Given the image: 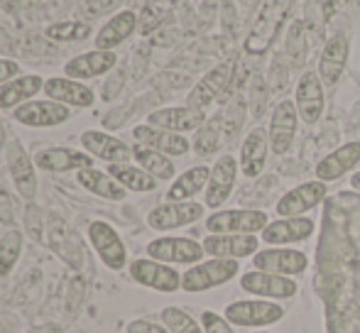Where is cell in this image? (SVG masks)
<instances>
[{
  "label": "cell",
  "mask_w": 360,
  "mask_h": 333,
  "mask_svg": "<svg viewBox=\"0 0 360 333\" xmlns=\"http://www.w3.org/2000/svg\"><path fill=\"white\" fill-rule=\"evenodd\" d=\"M118 57L113 52H103V49H94V52H86V54H79L74 57L72 62H67L64 67V74L69 79H94V77H103L108 74L110 69L115 67Z\"/></svg>",
  "instance_id": "f1b7e54d"
},
{
  "label": "cell",
  "mask_w": 360,
  "mask_h": 333,
  "mask_svg": "<svg viewBox=\"0 0 360 333\" xmlns=\"http://www.w3.org/2000/svg\"><path fill=\"white\" fill-rule=\"evenodd\" d=\"M294 103L299 110V120L307 125H316L323 115V105H326V93H323V81L319 72H304L294 89Z\"/></svg>",
  "instance_id": "7c38bea8"
},
{
  "label": "cell",
  "mask_w": 360,
  "mask_h": 333,
  "mask_svg": "<svg viewBox=\"0 0 360 333\" xmlns=\"http://www.w3.org/2000/svg\"><path fill=\"white\" fill-rule=\"evenodd\" d=\"M289 3L292 0H267V5L262 8L260 18H257L252 32L248 34L245 52L248 54H265L270 49V44L275 42L277 32L282 27V20H285Z\"/></svg>",
  "instance_id": "52a82bcc"
},
{
  "label": "cell",
  "mask_w": 360,
  "mask_h": 333,
  "mask_svg": "<svg viewBox=\"0 0 360 333\" xmlns=\"http://www.w3.org/2000/svg\"><path fill=\"white\" fill-rule=\"evenodd\" d=\"M133 157H135V162H138V166H143L145 171H150V174L155 176L157 181L174 179V171H176L174 162H172V157H167L165 152H157V150L145 148V145L135 143Z\"/></svg>",
  "instance_id": "836d02e7"
},
{
  "label": "cell",
  "mask_w": 360,
  "mask_h": 333,
  "mask_svg": "<svg viewBox=\"0 0 360 333\" xmlns=\"http://www.w3.org/2000/svg\"><path fill=\"white\" fill-rule=\"evenodd\" d=\"M316 230V223L314 218H307V216H280L277 221H270L265 226V230L260 233V240L265 245H294V243H304L309 240Z\"/></svg>",
  "instance_id": "9a60e30c"
},
{
  "label": "cell",
  "mask_w": 360,
  "mask_h": 333,
  "mask_svg": "<svg viewBox=\"0 0 360 333\" xmlns=\"http://www.w3.org/2000/svg\"><path fill=\"white\" fill-rule=\"evenodd\" d=\"M270 223L265 211L260 209H218L206 218L209 233H236V235H260Z\"/></svg>",
  "instance_id": "3957f363"
},
{
  "label": "cell",
  "mask_w": 360,
  "mask_h": 333,
  "mask_svg": "<svg viewBox=\"0 0 360 333\" xmlns=\"http://www.w3.org/2000/svg\"><path fill=\"white\" fill-rule=\"evenodd\" d=\"M233 72H236V59H226V62L216 64V67L189 91L186 105L206 110V105H211L216 98H221V93L228 91V86L233 81Z\"/></svg>",
  "instance_id": "5bb4252c"
},
{
  "label": "cell",
  "mask_w": 360,
  "mask_h": 333,
  "mask_svg": "<svg viewBox=\"0 0 360 333\" xmlns=\"http://www.w3.org/2000/svg\"><path fill=\"white\" fill-rule=\"evenodd\" d=\"M44 228H47V218H44L42 209L32 201L25 206V230L34 243H44Z\"/></svg>",
  "instance_id": "ab89813d"
},
{
  "label": "cell",
  "mask_w": 360,
  "mask_h": 333,
  "mask_svg": "<svg viewBox=\"0 0 360 333\" xmlns=\"http://www.w3.org/2000/svg\"><path fill=\"white\" fill-rule=\"evenodd\" d=\"M81 145L91 157H98L108 164H120L133 159V148L123 143V140L113 138L108 133H101V130H86L81 133Z\"/></svg>",
  "instance_id": "484cf974"
},
{
  "label": "cell",
  "mask_w": 360,
  "mask_h": 333,
  "mask_svg": "<svg viewBox=\"0 0 360 333\" xmlns=\"http://www.w3.org/2000/svg\"><path fill=\"white\" fill-rule=\"evenodd\" d=\"M5 145H8V133H5V125L0 120V150H5Z\"/></svg>",
  "instance_id": "bcb514c9"
},
{
  "label": "cell",
  "mask_w": 360,
  "mask_h": 333,
  "mask_svg": "<svg viewBox=\"0 0 360 333\" xmlns=\"http://www.w3.org/2000/svg\"><path fill=\"white\" fill-rule=\"evenodd\" d=\"M44 89V79L37 74L30 77H15L0 86V110H15L18 105L27 103L32 96H37Z\"/></svg>",
  "instance_id": "4dcf8cb0"
},
{
  "label": "cell",
  "mask_w": 360,
  "mask_h": 333,
  "mask_svg": "<svg viewBox=\"0 0 360 333\" xmlns=\"http://www.w3.org/2000/svg\"><path fill=\"white\" fill-rule=\"evenodd\" d=\"M160 319H162V324L169 329V333H204L199 321L191 314H186L184 309H179V306H167V309H162Z\"/></svg>",
  "instance_id": "74e56055"
},
{
  "label": "cell",
  "mask_w": 360,
  "mask_h": 333,
  "mask_svg": "<svg viewBox=\"0 0 360 333\" xmlns=\"http://www.w3.org/2000/svg\"><path fill=\"white\" fill-rule=\"evenodd\" d=\"M44 93L49 96L52 100H59V103L69 105V108H89L94 105L96 96L89 86L79 84L76 79H69V77H52L44 81Z\"/></svg>",
  "instance_id": "4316f807"
},
{
  "label": "cell",
  "mask_w": 360,
  "mask_h": 333,
  "mask_svg": "<svg viewBox=\"0 0 360 333\" xmlns=\"http://www.w3.org/2000/svg\"><path fill=\"white\" fill-rule=\"evenodd\" d=\"M0 186H3V184H0Z\"/></svg>",
  "instance_id": "681fc988"
},
{
  "label": "cell",
  "mask_w": 360,
  "mask_h": 333,
  "mask_svg": "<svg viewBox=\"0 0 360 333\" xmlns=\"http://www.w3.org/2000/svg\"><path fill=\"white\" fill-rule=\"evenodd\" d=\"M89 240L108 270H123L128 262V250H125L123 238L115 233L113 226L105 221H94L89 226Z\"/></svg>",
  "instance_id": "ac0fdd59"
},
{
  "label": "cell",
  "mask_w": 360,
  "mask_h": 333,
  "mask_svg": "<svg viewBox=\"0 0 360 333\" xmlns=\"http://www.w3.org/2000/svg\"><path fill=\"white\" fill-rule=\"evenodd\" d=\"M238 272H240V262L238 260L209 257V260H201V262H196V265H191L189 270L181 275V289L189 292V294L216 289V287L231 282L233 277H238Z\"/></svg>",
  "instance_id": "7a4b0ae2"
},
{
  "label": "cell",
  "mask_w": 360,
  "mask_h": 333,
  "mask_svg": "<svg viewBox=\"0 0 360 333\" xmlns=\"http://www.w3.org/2000/svg\"><path fill=\"white\" fill-rule=\"evenodd\" d=\"M206 255L204 245L194 238H179V235H165L147 243V257L167 262V265H196Z\"/></svg>",
  "instance_id": "8992f818"
},
{
  "label": "cell",
  "mask_w": 360,
  "mask_h": 333,
  "mask_svg": "<svg viewBox=\"0 0 360 333\" xmlns=\"http://www.w3.org/2000/svg\"><path fill=\"white\" fill-rule=\"evenodd\" d=\"M133 138L138 145L165 152L167 157H184L191 150V143L181 133H169V130L155 128V125H138L133 130Z\"/></svg>",
  "instance_id": "cb8c5ba5"
},
{
  "label": "cell",
  "mask_w": 360,
  "mask_h": 333,
  "mask_svg": "<svg viewBox=\"0 0 360 333\" xmlns=\"http://www.w3.org/2000/svg\"><path fill=\"white\" fill-rule=\"evenodd\" d=\"M47 34L49 39L54 42H81L91 34V25L86 22H54L47 27Z\"/></svg>",
  "instance_id": "f35d334b"
},
{
  "label": "cell",
  "mask_w": 360,
  "mask_h": 333,
  "mask_svg": "<svg viewBox=\"0 0 360 333\" xmlns=\"http://www.w3.org/2000/svg\"><path fill=\"white\" fill-rule=\"evenodd\" d=\"M206 204L196 201H167L147 214V226L152 230H176L204 218Z\"/></svg>",
  "instance_id": "30bf717a"
},
{
  "label": "cell",
  "mask_w": 360,
  "mask_h": 333,
  "mask_svg": "<svg viewBox=\"0 0 360 333\" xmlns=\"http://www.w3.org/2000/svg\"><path fill=\"white\" fill-rule=\"evenodd\" d=\"M206 110L191 108V105H172V108L152 110L147 115V125L169 130V133H196L206 123Z\"/></svg>",
  "instance_id": "44dd1931"
},
{
  "label": "cell",
  "mask_w": 360,
  "mask_h": 333,
  "mask_svg": "<svg viewBox=\"0 0 360 333\" xmlns=\"http://www.w3.org/2000/svg\"><path fill=\"white\" fill-rule=\"evenodd\" d=\"M22 252V230L8 228L0 238V277H8L15 270Z\"/></svg>",
  "instance_id": "8d00e7d4"
},
{
  "label": "cell",
  "mask_w": 360,
  "mask_h": 333,
  "mask_svg": "<svg viewBox=\"0 0 360 333\" xmlns=\"http://www.w3.org/2000/svg\"><path fill=\"white\" fill-rule=\"evenodd\" d=\"M130 277H133L138 285L147 287V289L162 292V294H174L181 289V275L172 265L160 260H152V257H140L133 260L130 265Z\"/></svg>",
  "instance_id": "ba28073f"
},
{
  "label": "cell",
  "mask_w": 360,
  "mask_h": 333,
  "mask_svg": "<svg viewBox=\"0 0 360 333\" xmlns=\"http://www.w3.org/2000/svg\"><path fill=\"white\" fill-rule=\"evenodd\" d=\"M358 164H360V140H351V143H343L341 148L328 152L323 159H319L314 174H316L319 181H326L328 184V181H336L341 176H346Z\"/></svg>",
  "instance_id": "603a6c76"
},
{
  "label": "cell",
  "mask_w": 360,
  "mask_h": 333,
  "mask_svg": "<svg viewBox=\"0 0 360 333\" xmlns=\"http://www.w3.org/2000/svg\"><path fill=\"white\" fill-rule=\"evenodd\" d=\"M221 135H223V113H218L196 130L191 148H194V152L199 155V157H209V155L218 152V148H221V143H223Z\"/></svg>",
  "instance_id": "d590c367"
},
{
  "label": "cell",
  "mask_w": 360,
  "mask_h": 333,
  "mask_svg": "<svg viewBox=\"0 0 360 333\" xmlns=\"http://www.w3.org/2000/svg\"><path fill=\"white\" fill-rule=\"evenodd\" d=\"M351 186L360 194V169L358 171H353V176H351Z\"/></svg>",
  "instance_id": "7dc6e473"
},
{
  "label": "cell",
  "mask_w": 360,
  "mask_h": 333,
  "mask_svg": "<svg viewBox=\"0 0 360 333\" xmlns=\"http://www.w3.org/2000/svg\"><path fill=\"white\" fill-rule=\"evenodd\" d=\"M76 179H79V184L84 186V189H89L91 194L101 196V199H105V201H123L125 194H128V189L120 186L108 171L94 169V166L79 169L76 171Z\"/></svg>",
  "instance_id": "d6a6232c"
},
{
  "label": "cell",
  "mask_w": 360,
  "mask_h": 333,
  "mask_svg": "<svg viewBox=\"0 0 360 333\" xmlns=\"http://www.w3.org/2000/svg\"><path fill=\"white\" fill-rule=\"evenodd\" d=\"M44 243L47 248L59 255L72 270L84 267V243L72 230V226L62 216H47V228H44Z\"/></svg>",
  "instance_id": "5b68a950"
},
{
  "label": "cell",
  "mask_w": 360,
  "mask_h": 333,
  "mask_svg": "<svg viewBox=\"0 0 360 333\" xmlns=\"http://www.w3.org/2000/svg\"><path fill=\"white\" fill-rule=\"evenodd\" d=\"M240 289L248 292L250 296H257V299L280 301V299H292V296H297L299 285L294 277L275 275V272L255 270V267H252V270L240 275Z\"/></svg>",
  "instance_id": "277c9868"
},
{
  "label": "cell",
  "mask_w": 360,
  "mask_h": 333,
  "mask_svg": "<svg viewBox=\"0 0 360 333\" xmlns=\"http://www.w3.org/2000/svg\"><path fill=\"white\" fill-rule=\"evenodd\" d=\"M108 174L128 191H155L157 189V179L150 171H145L143 166H133L128 162L108 164Z\"/></svg>",
  "instance_id": "e575fe53"
},
{
  "label": "cell",
  "mask_w": 360,
  "mask_h": 333,
  "mask_svg": "<svg viewBox=\"0 0 360 333\" xmlns=\"http://www.w3.org/2000/svg\"><path fill=\"white\" fill-rule=\"evenodd\" d=\"M252 333H270V331H252Z\"/></svg>",
  "instance_id": "c3c4849f"
},
{
  "label": "cell",
  "mask_w": 360,
  "mask_h": 333,
  "mask_svg": "<svg viewBox=\"0 0 360 333\" xmlns=\"http://www.w3.org/2000/svg\"><path fill=\"white\" fill-rule=\"evenodd\" d=\"M260 235H236V233H209L204 245L209 257H223V260H245L260 250Z\"/></svg>",
  "instance_id": "d6986e66"
},
{
  "label": "cell",
  "mask_w": 360,
  "mask_h": 333,
  "mask_svg": "<svg viewBox=\"0 0 360 333\" xmlns=\"http://www.w3.org/2000/svg\"><path fill=\"white\" fill-rule=\"evenodd\" d=\"M5 162H8V171L13 176L15 191L22 196L25 201H34L37 196V174H34V162L20 140H8L5 145Z\"/></svg>",
  "instance_id": "2e32d148"
},
{
  "label": "cell",
  "mask_w": 360,
  "mask_h": 333,
  "mask_svg": "<svg viewBox=\"0 0 360 333\" xmlns=\"http://www.w3.org/2000/svg\"><path fill=\"white\" fill-rule=\"evenodd\" d=\"M287 309L280 306V301L270 299H240L231 301V304L223 309V316L231 321L233 326H240V329H267V326H275L285 319Z\"/></svg>",
  "instance_id": "6da1fadb"
},
{
  "label": "cell",
  "mask_w": 360,
  "mask_h": 333,
  "mask_svg": "<svg viewBox=\"0 0 360 333\" xmlns=\"http://www.w3.org/2000/svg\"><path fill=\"white\" fill-rule=\"evenodd\" d=\"M243 123H245V103H243V98H236L228 105L226 113H223V133H226V140L236 138L238 130L243 128Z\"/></svg>",
  "instance_id": "60d3db41"
},
{
  "label": "cell",
  "mask_w": 360,
  "mask_h": 333,
  "mask_svg": "<svg viewBox=\"0 0 360 333\" xmlns=\"http://www.w3.org/2000/svg\"><path fill=\"white\" fill-rule=\"evenodd\" d=\"M328 194V186L326 181H319V179H311V181H304V184L294 186L289 189L287 194L280 196L277 201V216H307L311 209H316Z\"/></svg>",
  "instance_id": "ffe728a7"
},
{
  "label": "cell",
  "mask_w": 360,
  "mask_h": 333,
  "mask_svg": "<svg viewBox=\"0 0 360 333\" xmlns=\"http://www.w3.org/2000/svg\"><path fill=\"white\" fill-rule=\"evenodd\" d=\"M128 333H169L165 324H155V321H145V319H138V321H130L128 326Z\"/></svg>",
  "instance_id": "ee69618b"
},
{
  "label": "cell",
  "mask_w": 360,
  "mask_h": 333,
  "mask_svg": "<svg viewBox=\"0 0 360 333\" xmlns=\"http://www.w3.org/2000/svg\"><path fill=\"white\" fill-rule=\"evenodd\" d=\"M201 329H204V333H236L233 331V324L226 316L216 314V311H209V309L201 314Z\"/></svg>",
  "instance_id": "b9f144b4"
},
{
  "label": "cell",
  "mask_w": 360,
  "mask_h": 333,
  "mask_svg": "<svg viewBox=\"0 0 360 333\" xmlns=\"http://www.w3.org/2000/svg\"><path fill=\"white\" fill-rule=\"evenodd\" d=\"M135 27H138V15L133 10H123V13L113 15L96 34V49L113 52L115 47H120L135 32Z\"/></svg>",
  "instance_id": "f546056e"
},
{
  "label": "cell",
  "mask_w": 360,
  "mask_h": 333,
  "mask_svg": "<svg viewBox=\"0 0 360 333\" xmlns=\"http://www.w3.org/2000/svg\"><path fill=\"white\" fill-rule=\"evenodd\" d=\"M211 176V166L206 164H196L191 169L181 171L174 181H172L169 191H167V201H191L196 194L206 191Z\"/></svg>",
  "instance_id": "1f68e13d"
},
{
  "label": "cell",
  "mask_w": 360,
  "mask_h": 333,
  "mask_svg": "<svg viewBox=\"0 0 360 333\" xmlns=\"http://www.w3.org/2000/svg\"><path fill=\"white\" fill-rule=\"evenodd\" d=\"M18 74H20L18 62H13V59H0V86L5 81H10V79H15Z\"/></svg>",
  "instance_id": "f6af8a7d"
},
{
  "label": "cell",
  "mask_w": 360,
  "mask_h": 333,
  "mask_svg": "<svg viewBox=\"0 0 360 333\" xmlns=\"http://www.w3.org/2000/svg\"><path fill=\"white\" fill-rule=\"evenodd\" d=\"M252 267L255 270H265V272H275V275H285V277H299L307 272L309 267V257L307 252L294 250L289 245H267V248L257 250L252 255Z\"/></svg>",
  "instance_id": "9c48e42d"
},
{
  "label": "cell",
  "mask_w": 360,
  "mask_h": 333,
  "mask_svg": "<svg viewBox=\"0 0 360 333\" xmlns=\"http://www.w3.org/2000/svg\"><path fill=\"white\" fill-rule=\"evenodd\" d=\"M34 166L42 171H79L94 166V157L89 152H76L69 148H47L34 155Z\"/></svg>",
  "instance_id": "83f0119b"
},
{
  "label": "cell",
  "mask_w": 360,
  "mask_h": 333,
  "mask_svg": "<svg viewBox=\"0 0 360 333\" xmlns=\"http://www.w3.org/2000/svg\"><path fill=\"white\" fill-rule=\"evenodd\" d=\"M0 223H5V226L15 223L13 199H10V191L5 189V186H0Z\"/></svg>",
  "instance_id": "7bdbcfd3"
},
{
  "label": "cell",
  "mask_w": 360,
  "mask_h": 333,
  "mask_svg": "<svg viewBox=\"0 0 360 333\" xmlns=\"http://www.w3.org/2000/svg\"><path fill=\"white\" fill-rule=\"evenodd\" d=\"M13 118L20 125H27V128H54V125H62L72 118V108L59 100H27V103L18 105L13 113Z\"/></svg>",
  "instance_id": "e0dca14e"
},
{
  "label": "cell",
  "mask_w": 360,
  "mask_h": 333,
  "mask_svg": "<svg viewBox=\"0 0 360 333\" xmlns=\"http://www.w3.org/2000/svg\"><path fill=\"white\" fill-rule=\"evenodd\" d=\"M238 171H240V164L233 155H221L216 159L214 166H211V176L209 184H206L204 191V204L209 209H221L228 199H231L233 189H236L238 181Z\"/></svg>",
  "instance_id": "4fadbf2b"
},
{
  "label": "cell",
  "mask_w": 360,
  "mask_h": 333,
  "mask_svg": "<svg viewBox=\"0 0 360 333\" xmlns=\"http://www.w3.org/2000/svg\"><path fill=\"white\" fill-rule=\"evenodd\" d=\"M297 128H299V110L294 100H280V103L272 108L270 115V125H267V135H270V150L282 157L292 150L294 138H297Z\"/></svg>",
  "instance_id": "8fae6325"
},
{
  "label": "cell",
  "mask_w": 360,
  "mask_h": 333,
  "mask_svg": "<svg viewBox=\"0 0 360 333\" xmlns=\"http://www.w3.org/2000/svg\"><path fill=\"white\" fill-rule=\"evenodd\" d=\"M270 135L262 125L252 128L250 133L245 135L240 145V174L248 176V179H255L265 171V164H267V155H270Z\"/></svg>",
  "instance_id": "7402d4cb"
},
{
  "label": "cell",
  "mask_w": 360,
  "mask_h": 333,
  "mask_svg": "<svg viewBox=\"0 0 360 333\" xmlns=\"http://www.w3.org/2000/svg\"><path fill=\"white\" fill-rule=\"evenodd\" d=\"M348 64V37L346 32H336L328 37L323 44L321 57H319V77H321L323 86H336L338 79L343 77Z\"/></svg>",
  "instance_id": "d4e9b609"
}]
</instances>
